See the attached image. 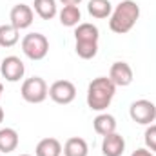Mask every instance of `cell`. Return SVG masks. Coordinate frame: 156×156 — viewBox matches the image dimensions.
I'll use <instances>...</instances> for the list:
<instances>
[{"label":"cell","mask_w":156,"mask_h":156,"mask_svg":"<svg viewBox=\"0 0 156 156\" xmlns=\"http://www.w3.org/2000/svg\"><path fill=\"white\" fill-rule=\"evenodd\" d=\"M115 94H116V85L111 82V78L98 76L87 85V105L91 111L102 113L111 105Z\"/></svg>","instance_id":"obj_1"},{"label":"cell","mask_w":156,"mask_h":156,"mask_svg":"<svg viewBox=\"0 0 156 156\" xmlns=\"http://www.w3.org/2000/svg\"><path fill=\"white\" fill-rule=\"evenodd\" d=\"M140 18V5L134 0H122L111 13L109 29L116 35L129 33Z\"/></svg>","instance_id":"obj_2"},{"label":"cell","mask_w":156,"mask_h":156,"mask_svg":"<svg viewBox=\"0 0 156 156\" xmlns=\"http://www.w3.org/2000/svg\"><path fill=\"white\" fill-rule=\"evenodd\" d=\"M98 38H100V31L94 24L83 22L78 24L75 29V51L82 60H91L96 56L98 53Z\"/></svg>","instance_id":"obj_3"},{"label":"cell","mask_w":156,"mask_h":156,"mask_svg":"<svg viewBox=\"0 0 156 156\" xmlns=\"http://www.w3.org/2000/svg\"><path fill=\"white\" fill-rule=\"evenodd\" d=\"M22 51L29 60H44L49 53V40L42 33H29L22 38Z\"/></svg>","instance_id":"obj_4"},{"label":"cell","mask_w":156,"mask_h":156,"mask_svg":"<svg viewBox=\"0 0 156 156\" xmlns=\"http://www.w3.org/2000/svg\"><path fill=\"white\" fill-rule=\"evenodd\" d=\"M20 94L27 104H42L49 96V87L44 78L31 76L24 80V83L20 87Z\"/></svg>","instance_id":"obj_5"},{"label":"cell","mask_w":156,"mask_h":156,"mask_svg":"<svg viewBox=\"0 0 156 156\" xmlns=\"http://www.w3.org/2000/svg\"><path fill=\"white\" fill-rule=\"evenodd\" d=\"M129 116L140 125H151L156 120V105L149 100H136L129 107Z\"/></svg>","instance_id":"obj_6"},{"label":"cell","mask_w":156,"mask_h":156,"mask_svg":"<svg viewBox=\"0 0 156 156\" xmlns=\"http://www.w3.org/2000/svg\"><path fill=\"white\" fill-rule=\"evenodd\" d=\"M49 98L55 104L67 105V104H71L76 98V87L69 80H56L49 87Z\"/></svg>","instance_id":"obj_7"},{"label":"cell","mask_w":156,"mask_h":156,"mask_svg":"<svg viewBox=\"0 0 156 156\" xmlns=\"http://www.w3.org/2000/svg\"><path fill=\"white\" fill-rule=\"evenodd\" d=\"M0 73L7 82H18L20 78H24L26 73V66L18 56H5L0 64Z\"/></svg>","instance_id":"obj_8"},{"label":"cell","mask_w":156,"mask_h":156,"mask_svg":"<svg viewBox=\"0 0 156 156\" xmlns=\"http://www.w3.org/2000/svg\"><path fill=\"white\" fill-rule=\"evenodd\" d=\"M9 20H11V26H15L18 31L20 29H27L33 24V20H35V13H33V9L29 5L16 4L11 9V13H9Z\"/></svg>","instance_id":"obj_9"},{"label":"cell","mask_w":156,"mask_h":156,"mask_svg":"<svg viewBox=\"0 0 156 156\" xmlns=\"http://www.w3.org/2000/svg\"><path fill=\"white\" fill-rule=\"evenodd\" d=\"M109 78L116 87H127L133 82V69L127 62H115L109 69Z\"/></svg>","instance_id":"obj_10"},{"label":"cell","mask_w":156,"mask_h":156,"mask_svg":"<svg viewBox=\"0 0 156 156\" xmlns=\"http://www.w3.org/2000/svg\"><path fill=\"white\" fill-rule=\"evenodd\" d=\"M102 153H104V156H122L125 153V140H123V136L118 134V133H111V134L104 136Z\"/></svg>","instance_id":"obj_11"},{"label":"cell","mask_w":156,"mask_h":156,"mask_svg":"<svg viewBox=\"0 0 156 156\" xmlns=\"http://www.w3.org/2000/svg\"><path fill=\"white\" fill-rule=\"evenodd\" d=\"M93 127L100 136H107L111 133H116V118L107 113H100L93 120Z\"/></svg>","instance_id":"obj_12"},{"label":"cell","mask_w":156,"mask_h":156,"mask_svg":"<svg viewBox=\"0 0 156 156\" xmlns=\"http://www.w3.org/2000/svg\"><path fill=\"white\" fill-rule=\"evenodd\" d=\"M16 147H18V133L11 127L0 129V153L7 154L13 153Z\"/></svg>","instance_id":"obj_13"},{"label":"cell","mask_w":156,"mask_h":156,"mask_svg":"<svg viewBox=\"0 0 156 156\" xmlns=\"http://www.w3.org/2000/svg\"><path fill=\"white\" fill-rule=\"evenodd\" d=\"M62 154V144L56 138H44L37 144L35 156H60Z\"/></svg>","instance_id":"obj_14"},{"label":"cell","mask_w":156,"mask_h":156,"mask_svg":"<svg viewBox=\"0 0 156 156\" xmlns=\"http://www.w3.org/2000/svg\"><path fill=\"white\" fill-rule=\"evenodd\" d=\"M62 153H64V156H87L89 154V147H87V142L83 138L73 136L64 144Z\"/></svg>","instance_id":"obj_15"},{"label":"cell","mask_w":156,"mask_h":156,"mask_svg":"<svg viewBox=\"0 0 156 156\" xmlns=\"http://www.w3.org/2000/svg\"><path fill=\"white\" fill-rule=\"evenodd\" d=\"M87 11L93 18H109L113 13V4L109 0H89L87 4Z\"/></svg>","instance_id":"obj_16"},{"label":"cell","mask_w":156,"mask_h":156,"mask_svg":"<svg viewBox=\"0 0 156 156\" xmlns=\"http://www.w3.org/2000/svg\"><path fill=\"white\" fill-rule=\"evenodd\" d=\"M58 16H60V24L66 27H75L82 20V13H80L78 5H64L62 11L58 13Z\"/></svg>","instance_id":"obj_17"},{"label":"cell","mask_w":156,"mask_h":156,"mask_svg":"<svg viewBox=\"0 0 156 156\" xmlns=\"http://www.w3.org/2000/svg\"><path fill=\"white\" fill-rule=\"evenodd\" d=\"M33 7H35V13L38 15L42 20H51L58 13L56 0H35L33 2Z\"/></svg>","instance_id":"obj_18"},{"label":"cell","mask_w":156,"mask_h":156,"mask_svg":"<svg viewBox=\"0 0 156 156\" xmlns=\"http://www.w3.org/2000/svg\"><path fill=\"white\" fill-rule=\"evenodd\" d=\"M20 31L15 27V26H11V24H2L0 26V47H13L18 38H20V35H18Z\"/></svg>","instance_id":"obj_19"},{"label":"cell","mask_w":156,"mask_h":156,"mask_svg":"<svg viewBox=\"0 0 156 156\" xmlns=\"http://www.w3.org/2000/svg\"><path fill=\"white\" fill-rule=\"evenodd\" d=\"M144 142H145V147L151 151V153H156V125H149L144 133Z\"/></svg>","instance_id":"obj_20"},{"label":"cell","mask_w":156,"mask_h":156,"mask_svg":"<svg viewBox=\"0 0 156 156\" xmlns=\"http://www.w3.org/2000/svg\"><path fill=\"white\" fill-rule=\"evenodd\" d=\"M131 156H154V154H153L147 147H142V149H136V151H134Z\"/></svg>","instance_id":"obj_21"},{"label":"cell","mask_w":156,"mask_h":156,"mask_svg":"<svg viewBox=\"0 0 156 156\" xmlns=\"http://www.w3.org/2000/svg\"><path fill=\"white\" fill-rule=\"evenodd\" d=\"M60 2H62L64 5H78L82 0H60Z\"/></svg>","instance_id":"obj_22"},{"label":"cell","mask_w":156,"mask_h":156,"mask_svg":"<svg viewBox=\"0 0 156 156\" xmlns=\"http://www.w3.org/2000/svg\"><path fill=\"white\" fill-rule=\"evenodd\" d=\"M2 120H4V109L0 107V123H2Z\"/></svg>","instance_id":"obj_23"},{"label":"cell","mask_w":156,"mask_h":156,"mask_svg":"<svg viewBox=\"0 0 156 156\" xmlns=\"http://www.w3.org/2000/svg\"><path fill=\"white\" fill-rule=\"evenodd\" d=\"M2 93H4V85H2V82H0V98H2Z\"/></svg>","instance_id":"obj_24"},{"label":"cell","mask_w":156,"mask_h":156,"mask_svg":"<svg viewBox=\"0 0 156 156\" xmlns=\"http://www.w3.org/2000/svg\"><path fill=\"white\" fill-rule=\"evenodd\" d=\"M20 156H31V154H20Z\"/></svg>","instance_id":"obj_25"}]
</instances>
